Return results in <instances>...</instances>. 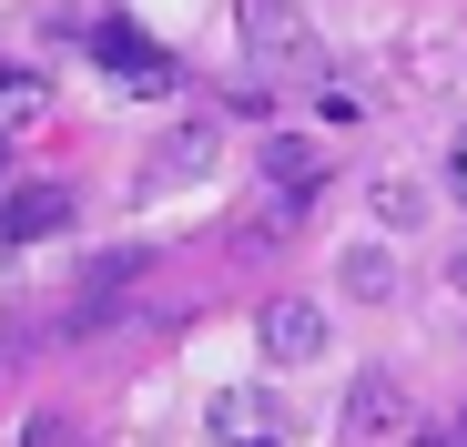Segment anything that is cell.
<instances>
[{"label":"cell","instance_id":"cell-10","mask_svg":"<svg viewBox=\"0 0 467 447\" xmlns=\"http://www.w3.org/2000/svg\"><path fill=\"white\" fill-rule=\"evenodd\" d=\"M244 41H254V51H295V11H265V0H254V11H244Z\"/></svg>","mask_w":467,"mask_h":447},{"label":"cell","instance_id":"cell-14","mask_svg":"<svg viewBox=\"0 0 467 447\" xmlns=\"http://www.w3.org/2000/svg\"><path fill=\"white\" fill-rule=\"evenodd\" d=\"M0 193H11V142H0Z\"/></svg>","mask_w":467,"mask_h":447},{"label":"cell","instance_id":"cell-11","mask_svg":"<svg viewBox=\"0 0 467 447\" xmlns=\"http://www.w3.org/2000/svg\"><path fill=\"white\" fill-rule=\"evenodd\" d=\"M417 213H427V203H417L407 183H376V224H417Z\"/></svg>","mask_w":467,"mask_h":447},{"label":"cell","instance_id":"cell-3","mask_svg":"<svg viewBox=\"0 0 467 447\" xmlns=\"http://www.w3.org/2000/svg\"><path fill=\"white\" fill-rule=\"evenodd\" d=\"M213 447H285V397L275 387H213Z\"/></svg>","mask_w":467,"mask_h":447},{"label":"cell","instance_id":"cell-9","mask_svg":"<svg viewBox=\"0 0 467 447\" xmlns=\"http://www.w3.org/2000/svg\"><path fill=\"white\" fill-rule=\"evenodd\" d=\"M41 71H11V61H0V122H41Z\"/></svg>","mask_w":467,"mask_h":447},{"label":"cell","instance_id":"cell-2","mask_svg":"<svg viewBox=\"0 0 467 447\" xmlns=\"http://www.w3.org/2000/svg\"><path fill=\"white\" fill-rule=\"evenodd\" d=\"M254 336H265V356H275V366H316V356L336 346L326 306H305V295H275V306L254 316Z\"/></svg>","mask_w":467,"mask_h":447},{"label":"cell","instance_id":"cell-6","mask_svg":"<svg viewBox=\"0 0 467 447\" xmlns=\"http://www.w3.org/2000/svg\"><path fill=\"white\" fill-rule=\"evenodd\" d=\"M336 285L356 295V306H386V295H397V255H386V244H346Z\"/></svg>","mask_w":467,"mask_h":447},{"label":"cell","instance_id":"cell-5","mask_svg":"<svg viewBox=\"0 0 467 447\" xmlns=\"http://www.w3.org/2000/svg\"><path fill=\"white\" fill-rule=\"evenodd\" d=\"M397 417H407V387L386 377V366H366V377L346 387V437H386Z\"/></svg>","mask_w":467,"mask_h":447},{"label":"cell","instance_id":"cell-15","mask_svg":"<svg viewBox=\"0 0 467 447\" xmlns=\"http://www.w3.org/2000/svg\"><path fill=\"white\" fill-rule=\"evenodd\" d=\"M457 295H467V255H457Z\"/></svg>","mask_w":467,"mask_h":447},{"label":"cell","instance_id":"cell-8","mask_svg":"<svg viewBox=\"0 0 467 447\" xmlns=\"http://www.w3.org/2000/svg\"><path fill=\"white\" fill-rule=\"evenodd\" d=\"M203 163H213V122H183V132L163 142V163H152V193H163V183H183V173L203 183Z\"/></svg>","mask_w":467,"mask_h":447},{"label":"cell","instance_id":"cell-1","mask_svg":"<svg viewBox=\"0 0 467 447\" xmlns=\"http://www.w3.org/2000/svg\"><path fill=\"white\" fill-rule=\"evenodd\" d=\"M92 51H102V71H112L122 92H183V61L152 41L142 21H122V11H112V21H92Z\"/></svg>","mask_w":467,"mask_h":447},{"label":"cell","instance_id":"cell-12","mask_svg":"<svg viewBox=\"0 0 467 447\" xmlns=\"http://www.w3.org/2000/svg\"><path fill=\"white\" fill-rule=\"evenodd\" d=\"M447 193H457V203H467V132H457V142H447Z\"/></svg>","mask_w":467,"mask_h":447},{"label":"cell","instance_id":"cell-7","mask_svg":"<svg viewBox=\"0 0 467 447\" xmlns=\"http://www.w3.org/2000/svg\"><path fill=\"white\" fill-rule=\"evenodd\" d=\"M326 173V153H316V142H305V132H275L265 142V183H285V193H305V183H316Z\"/></svg>","mask_w":467,"mask_h":447},{"label":"cell","instance_id":"cell-13","mask_svg":"<svg viewBox=\"0 0 467 447\" xmlns=\"http://www.w3.org/2000/svg\"><path fill=\"white\" fill-rule=\"evenodd\" d=\"M417 447H467V427H457V417H447V427H427V437H417Z\"/></svg>","mask_w":467,"mask_h":447},{"label":"cell","instance_id":"cell-4","mask_svg":"<svg viewBox=\"0 0 467 447\" xmlns=\"http://www.w3.org/2000/svg\"><path fill=\"white\" fill-rule=\"evenodd\" d=\"M71 224V183H11L0 193V234L11 244H41V234H61Z\"/></svg>","mask_w":467,"mask_h":447}]
</instances>
